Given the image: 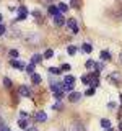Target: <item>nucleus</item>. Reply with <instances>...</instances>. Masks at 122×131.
<instances>
[{"label":"nucleus","mask_w":122,"mask_h":131,"mask_svg":"<svg viewBox=\"0 0 122 131\" xmlns=\"http://www.w3.org/2000/svg\"><path fill=\"white\" fill-rule=\"evenodd\" d=\"M81 82H83V84H91V77H89V75H83V77H81Z\"/></svg>","instance_id":"23"},{"label":"nucleus","mask_w":122,"mask_h":131,"mask_svg":"<svg viewBox=\"0 0 122 131\" xmlns=\"http://www.w3.org/2000/svg\"><path fill=\"white\" fill-rule=\"evenodd\" d=\"M67 26L72 30L73 35H77V33L80 31V30H78V26H77V20H75V18H68V20H67Z\"/></svg>","instance_id":"2"},{"label":"nucleus","mask_w":122,"mask_h":131,"mask_svg":"<svg viewBox=\"0 0 122 131\" xmlns=\"http://www.w3.org/2000/svg\"><path fill=\"white\" fill-rule=\"evenodd\" d=\"M3 33H5V26H3V25H2V23H0V36H2V35H3Z\"/></svg>","instance_id":"31"},{"label":"nucleus","mask_w":122,"mask_h":131,"mask_svg":"<svg viewBox=\"0 0 122 131\" xmlns=\"http://www.w3.org/2000/svg\"><path fill=\"white\" fill-rule=\"evenodd\" d=\"M18 13H20V15H18V20H24V18L28 16V8L21 5V7L18 8Z\"/></svg>","instance_id":"5"},{"label":"nucleus","mask_w":122,"mask_h":131,"mask_svg":"<svg viewBox=\"0 0 122 131\" xmlns=\"http://www.w3.org/2000/svg\"><path fill=\"white\" fill-rule=\"evenodd\" d=\"M67 51H68V54H70V56H75V54H77V48H75V46H68Z\"/></svg>","instance_id":"19"},{"label":"nucleus","mask_w":122,"mask_h":131,"mask_svg":"<svg viewBox=\"0 0 122 131\" xmlns=\"http://www.w3.org/2000/svg\"><path fill=\"white\" fill-rule=\"evenodd\" d=\"M31 79H33V84H41V75L39 74H33Z\"/></svg>","instance_id":"15"},{"label":"nucleus","mask_w":122,"mask_h":131,"mask_svg":"<svg viewBox=\"0 0 122 131\" xmlns=\"http://www.w3.org/2000/svg\"><path fill=\"white\" fill-rule=\"evenodd\" d=\"M108 131H114V129H112V128H108Z\"/></svg>","instance_id":"33"},{"label":"nucleus","mask_w":122,"mask_h":131,"mask_svg":"<svg viewBox=\"0 0 122 131\" xmlns=\"http://www.w3.org/2000/svg\"><path fill=\"white\" fill-rule=\"evenodd\" d=\"M59 8H60V12H67V10H68L67 3H60V5H59Z\"/></svg>","instance_id":"28"},{"label":"nucleus","mask_w":122,"mask_h":131,"mask_svg":"<svg viewBox=\"0 0 122 131\" xmlns=\"http://www.w3.org/2000/svg\"><path fill=\"white\" fill-rule=\"evenodd\" d=\"M49 15H51L52 18H55V16H60V15H62V12H60V8H59V7L51 5V7H49Z\"/></svg>","instance_id":"3"},{"label":"nucleus","mask_w":122,"mask_h":131,"mask_svg":"<svg viewBox=\"0 0 122 131\" xmlns=\"http://www.w3.org/2000/svg\"><path fill=\"white\" fill-rule=\"evenodd\" d=\"M120 59H122V56H120Z\"/></svg>","instance_id":"36"},{"label":"nucleus","mask_w":122,"mask_h":131,"mask_svg":"<svg viewBox=\"0 0 122 131\" xmlns=\"http://www.w3.org/2000/svg\"><path fill=\"white\" fill-rule=\"evenodd\" d=\"M101 126H103V128H106V129L111 128V121H109V120H101Z\"/></svg>","instance_id":"18"},{"label":"nucleus","mask_w":122,"mask_h":131,"mask_svg":"<svg viewBox=\"0 0 122 131\" xmlns=\"http://www.w3.org/2000/svg\"><path fill=\"white\" fill-rule=\"evenodd\" d=\"M8 54H10L11 57H18V51H16V49H10V52H8Z\"/></svg>","instance_id":"27"},{"label":"nucleus","mask_w":122,"mask_h":131,"mask_svg":"<svg viewBox=\"0 0 122 131\" xmlns=\"http://www.w3.org/2000/svg\"><path fill=\"white\" fill-rule=\"evenodd\" d=\"M26 72H28V74H31V75L34 74V62H29V64L26 66Z\"/></svg>","instance_id":"14"},{"label":"nucleus","mask_w":122,"mask_h":131,"mask_svg":"<svg viewBox=\"0 0 122 131\" xmlns=\"http://www.w3.org/2000/svg\"><path fill=\"white\" fill-rule=\"evenodd\" d=\"M41 59H42V56H41V54H34V56L31 57V62L38 64V62H41Z\"/></svg>","instance_id":"16"},{"label":"nucleus","mask_w":122,"mask_h":131,"mask_svg":"<svg viewBox=\"0 0 122 131\" xmlns=\"http://www.w3.org/2000/svg\"><path fill=\"white\" fill-rule=\"evenodd\" d=\"M81 51L86 52V54H89V52H93V46L88 44V43H85V44H81Z\"/></svg>","instance_id":"10"},{"label":"nucleus","mask_w":122,"mask_h":131,"mask_svg":"<svg viewBox=\"0 0 122 131\" xmlns=\"http://www.w3.org/2000/svg\"><path fill=\"white\" fill-rule=\"evenodd\" d=\"M51 90H52V93H54L57 98H60V97L64 95V92H65V90H64V85L57 84V82H54V80L51 82Z\"/></svg>","instance_id":"1"},{"label":"nucleus","mask_w":122,"mask_h":131,"mask_svg":"<svg viewBox=\"0 0 122 131\" xmlns=\"http://www.w3.org/2000/svg\"><path fill=\"white\" fill-rule=\"evenodd\" d=\"M20 95H23V97H29V95H31V89H29V87H26V85H21V87H20Z\"/></svg>","instance_id":"6"},{"label":"nucleus","mask_w":122,"mask_h":131,"mask_svg":"<svg viewBox=\"0 0 122 131\" xmlns=\"http://www.w3.org/2000/svg\"><path fill=\"white\" fill-rule=\"evenodd\" d=\"M109 79H111V82H114V84H120V74H117V72H112L111 75H109Z\"/></svg>","instance_id":"7"},{"label":"nucleus","mask_w":122,"mask_h":131,"mask_svg":"<svg viewBox=\"0 0 122 131\" xmlns=\"http://www.w3.org/2000/svg\"><path fill=\"white\" fill-rule=\"evenodd\" d=\"M95 69H96V72H101L104 69V66H103V62H96L95 64Z\"/></svg>","instance_id":"22"},{"label":"nucleus","mask_w":122,"mask_h":131,"mask_svg":"<svg viewBox=\"0 0 122 131\" xmlns=\"http://www.w3.org/2000/svg\"><path fill=\"white\" fill-rule=\"evenodd\" d=\"M120 102H122V95H120Z\"/></svg>","instance_id":"35"},{"label":"nucleus","mask_w":122,"mask_h":131,"mask_svg":"<svg viewBox=\"0 0 122 131\" xmlns=\"http://www.w3.org/2000/svg\"><path fill=\"white\" fill-rule=\"evenodd\" d=\"M3 85H5L7 89H10V87H11V80L8 79V77H5V79H3Z\"/></svg>","instance_id":"25"},{"label":"nucleus","mask_w":122,"mask_h":131,"mask_svg":"<svg viewBox=\"0 0 122 131\" xmlns=\"http://www.w3.org/2000/svg\"><path fill=\"white\" fill-rule=\"evenodd\" d=\"M70 67H72L70 64H62V67H60V69H62V71H70Z\"/></svg>","instance_id":"29"},{"label":"nucleus","mask_w":122,"mask_h":131,"mask_svg":"<svg viewBox=\"0 0 122 131\" xmlns=\"http://www.w3.org/2000/svg\"><path fill=\"white\" fill-rule=\"evenodd\" d=\"M101 59H106V61H108V59H111V52H109V51H103V52H101Z\"/></svg>","instance_id":"17"},{"label":"nucleus","mask_w":122,"mask_h":131,"mask_svg":"<svg viewBox=\"0 0 122 131\" xmlns=\"http://www.w3.org/2000/svg\"><path fill=\"white\" fill-rule=\"evenodd\" d=\"M86 95H89V97H91V95H95V87L88 89V90H86Z\"/></svg>","instance_id":"30"},{"label":"nucleus","mask_w":122,"mask_h":131,"mask_svg":"<svg viewBox=\"0 0 122 131\" xmlns=\"http://www.w3.org/2000/svg\"><path fill=\"white\" fill-rule=\"evenodd\" d=\"M54 23H55V26H64V25H67V21L64 20L62 15H60V16H55V18H54Z\"/></svg>","instance_id":"9"},{"label":"nucleus","mask_w":122,"mask_h":131,"mask_svg":"<svg viewBox=\"0 0 122 131\" xmlns=\"http://www.w3.org/2000/svg\"><path fill=\"white\" fill-rule=\"evenodd\" d=\"M47 120V115L44 113V112H38L36 113V121H39V123H44Z\"/></svg>","instance_id":"8"},{"label":"nucleus","mask_w":122,"mask_h":131,"mask_svg":"<svg viewBox=\"0 0 122 131\" xmlns=\"http://www.w3.org/2000/svg\"><path fill=\"white\" fill-rule=\"evenodd\" d=\"M52 56H54V51H52V49H47V51L44 52V57H46V59H51Z\"/></svg>","instance_id":"21"},{"label":"nucleus","mask_w":122,"mask_h":131,"mask_svg":"<svg viewBox=\"0 0 122 131\" xmlns=\"http://www.w3.org/2000/svg\"><path fill=\"white\" fill-rule=\"evenodd\" d=\"M119 131H122V121L119 123Z\"/></svg>","instance_id":"32"},{"label":"nucleus","mask_w":122,"mask_h":131,"mask_svg":"<svg viewBox=\"0 0 122 131\" xmlns=\"http://www.w3.org/2000/svg\"><path fill=\"white\" fill-rule=\"evenodd\" d=\"M0 21H2V15H0Z\"/></svg>","instance_id":"34"},{"label":"nucleus","mask_w":122,"mask_h":131,"mask_svg":"<svg viewBox=\"0 0 122 131\" xmlns=\"http://www.w3.org/2000/svg\"><path fill=\"white\" fill-rule=\"evenodd\" d=\"M64 84H75V77H73V75H70V74H68V75H65V80H64Z\"/></svg>","instance_id":"13"},{"label":"nucleus","mask_w":122,"mask_h":131,"mask_svg":"<svg viewBox=\"0 0 122 131\" xmlns=\"http://www.w3.org/2000/svg\"><path fill=\"white\" fill-rule=\"evenodd\" d=\"M95 64H96V62H93V61H86L85 67H86V69H95Z\"/></svg>","instance_id":"24"},{"label":"nucleus","mask_w":122,"mask_h":131,"mask_svg":"<svg viewBox=\"0 0 122 131\" xmlns=\"http://www.w3.org/2000/svg\"><path fill=\"white\" fill-rule=\"evenodd\" d=\"M64 90L65 92H73V84H64Z\"/></svg>","instance_id":"20"},{"label":"nucleus","mask_w":122,"mask_h":131,"mask_svg":"<svg viewBox=\"0 0 122 131\" xmlns=\"http://www.w3.org/2000/svg\"><path fill=\"white\" fill-rule=\"evenodd\" d=\"M60 71H62V69H59V67H51V69H49L51 74H60Z\"/></svg>","instance_id":"26"},{"label":"nucleus","mask_w":122,"mask_h":131,"mask_svg":"<svg viewBox=\"0 0 122 131\" xmlns=\"http://www.w3.org/2000/svg\"><path fill=\"white\" fill-rule=\"evenodd\" d=\"M80 98H81V93L80 92H70V95H68V102L75 103V102H78Z\"/></svg>","instance_id":"4"},{"label":"nucleus","mask_w":122,"mask_h":131,"mask_svg":"<svg viewBox=\"0 0 122 131\" xmlns=\"http://www.w3.org/2000/svg\"><path fill=\"white\" fill-rule=\"evenodd\" d=\"M11 67H15V69H23L24 64L20 62V61H11Z\"/></svg>","instance_id":"12"},{"label":"nucleus","mask_w":122,"mask_h":131,"mask_svg":"<svg viewBox=\"0 0 122 131\" xmlns=\"http://www.w3.org/2000/svg\"><path fill=\"white\" fill-rule=\"evenodd\" d=\"M18 126L21 129H28V120H26V118H21V120L18 121Z\"/></svg>","instance_id":"11"}]
</instances>
